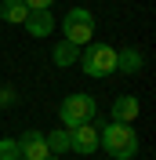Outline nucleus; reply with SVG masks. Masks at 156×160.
Returning <instances> with one entry per match:
<instances>
[{"label": "nucleus", "instance_id": "obj_1", "mask_svg": "<svg viewBox=\"0 0 156 160\" xmlns=\"http://www.w3.org/2000/svg\"><path fill=\"white\" fill-rule=\"evenodd\" d=\"M95 124H98V149H105L113 160H134V153H138V135H134V128L131 124H105V120H98L95 117Z\"/></svg>", "mask_w": 156, "mask_h": 160}, {"label": "nucleus", "instance_id": "obj_2", "mask_svg": "<svg viewBox=\"0 0 156 160\" xmlns=\"http://www.w3.org/2000/svg\"><path fill=\"white\" fill-rule=\"evenodd\" d=\"M98 117V102L91 98V95H84V91H76V95H66L58 106V120L62 128H76V124H87V120Z\"/></svg>", "mask_w": 156, "mask_h": 160}, {"label": "nucleus", "instance_id": "obj_3", "mask_svg": "<svg viewBox=\"0 0 156 160\" xmlns=\"http://www.w3.org/2000/svg\"><path fill=\"white\" fill-rule=\"evenodd\" d=\"M80 66H84L87 77H109V73H116V48H109V44H84Z\"/></svg>", "mask_w": 156, "mask_h": 160}, {"label": "nucleus", "instance_id": "obj_4", "mask_svg": "<svg viewBox=\"0 0 156 160\" xmlns=\"http://www.w3.org/2000/svg\"><path fill=\"white\" fill-rule=\"evenodd\" d=\"M62 29H66L69 44L84 48V44H91V37H95V15H91L87 8H73L66 18H62Z\"/></svg>", "mask_w": 156, "mask_h": 160}, {"label": "nucleus", "instance_id": "obj_5", "mask_svg": "<svg viewBox=\"0 0 156 160\" xmlns=\"http://www.w3.org/2000/svg\"><path fill=\"white\" fill-rule=\"evenodd\" d=\"M69 131V149L80 153V157H91L98 149V124L87 120V124H76V128H66Z\"/></svg>", "mask_w": 156, "mask_h": 160}, {"label": "nucleus", "instance_id": "obj_6", "mask_svg": "<svg viewBox=\"0 0 156 160\" xmlns=\"http://www.w3.org/2000/svg\"><path fill=\"white\" fill-rule=\"evenodd\" d=\"M15 142H18L22 160H44V157H47V142H44V135H40V131H22Z\"/></svg>", "mask_w": 156, "mask_h": 160}, {"label": "nucleus", "instance_id": "obj_7", "mask_svg": "<svg viewBox=\"0 0 156 160\" xmlns=\"http://www.w3.org/2000/svg\"><path fill=\"white\" fill-rule=\"evenodd\" d=\"M22 26H26V33H29V37H51V29H55L58 22H55V15H51V11H29V18L22 22Z\"/></svg>", "mask_w": 156, "mask_h": 160}, {"label": "nucleus", "instance_id": "obj_8", "mask_svg": "<svg viewBox=\"0 0 156 160\" xmlns=\"http://www.w3.org/2000/svg\"><path fill=\"white\" fill-rule=\"evenodd\" d=\"M109 113H113L116 124H134V120H138V98H134V95H120Z\"/></svg>", "mask_w": 156, "mask_h": 160}, {"label": "nucleus", "instance_id": "obj_9", "mask_svg": "<svg viewBox=\"0 0 156 160\" xmlns=\"http://www.w3.org/2000/svg\"><path fill=\"white\" fill-rule=\"evenodd\" d=\"M0 18L11 22V26H22V22L29 18V8L22 0H0Z\"/></svg>", "mask_w": 156, "mask_h": 160}, {"label": "nucleus", "instance_id": "obj_10", "mask_svg": "<svg viewBox=\"0 0 156 160\" xmlns=\"http://www.w3.org/2000/svg\"><path fill=\"white\" fill-rule=\"evenodd\" d=\"M142 69V51L138 48H124V51H116V73H138Z\"/></svg>", "mask_w": 156, "mask_h": 160}, {"label": "nucleus", "instance_id": "obj_11", "mask_svg": "<svg viewBox=\"0 0 156 160\" xmlns=\"http://www.w3.org/2000/svg\"><path fill=\"white\" fill-rule=\"evenodd\" d=\"M76 55H80V48H76V44H69V40H62L58 48L51 51L55 66H73V62H76Z\"/></svg>", "mask_w": 156, "mask_h": 160}, {"label": "nucleus", "instance_id": "obj_12", "mask_svg": "<svg viewBox=\"0 0 156 160\" xmlns=\"http://www.w3.org/2000/svg\"><path fill=\"white\" fill-rule=\"evenodd\" d=\"M44 142H47V153H55V157H58V153L69 149V131H66V128L47 131V135H44Z\"/></svg>", "mask_w": 156, "mask_h": 160}, {"label": "nucleus", "instance_id": "obj_13", "mask_svg": "<svg viewBox=\"0 0 156 160\" xmlns=\"http://www.w3.org/2000/svg\"><path fill=\"white\" fill-rule=\"evenodd\" d=\"M18 142L15 138H0V160H18Z\"/></svg>", "mask_w": 156, "mask_h": 160}, {"label": "nucleus", "instance_id": "obj_14", "mask_svg": "<svg viewBox=\"0 0 156 160\" xmlns=\"http://www.w3.org/2000/svg\"><path fill=\"white\" fill-rule=\"evenodd\" d=\"M22 4H26L29 11H51V4H55V0H22Z\"/></svg>", "mask_w": 156, "mask_h": 160}, {"label": "nucleus", "instance_id": "obj_15", "mask_svg": "<svg viewBox=\"0 0 156 160\" xmlns=\"http://www.w3.org/2000/svg\"><path fill=\"white\" fill-rule=\"evenodd\" d=\"M15 102V91H0V106H11Z\"/></svg>", "mask_w": 156, "mask_h": 160}, {"label": "nucleus", "instance_id": "obj_16", "mask_svg": "<svg viewBox=\"0 0 156 160\" xmlns=\"http://www.w3.org/2000/svg\"><path fill=\"white\" fill-rule=\"evenodd\" d=\"M44 160H58V157H55V153H47V157H44Z\"/></svg>", "mask_w": 156, "mask_h": 160}, {"label": "nucleus", "instance_id": "obj_17", "mask_svg": "<svg viewBox=\"0 0 156 160\" xmlns=\"http://www.w3.org/2000/svg\"><path fill=\"white\" fill-rule=\"evenodd\" d=\"M18 160H22V157H18Z\"/></svg>", "mask_w": 156, "mask_h": 160}]
</instances>
